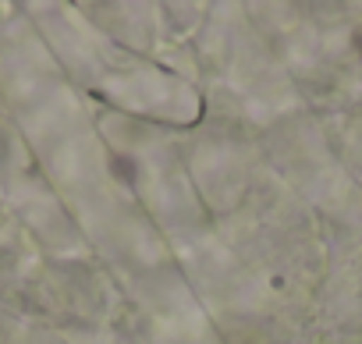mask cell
I'll list each match as a JSON object with an SVG mask.
<instances>
[{
	"mask_svg": "<svg viewBox=\"0 0 362 344\" xmlns=\"http://www.w3.org/2000/svg\"><path fill=\"white\" fill-rule=\"evenodd\" d=\"M114 174L124 182V185H135V160L132 156H114Z\"/></svg>",
	"mask_w": 362,
	"mask_h": 344,
	"instance_id": "1",
	"label": "cell"
},
{
	"mask_svg": "<svg viewBox=\"0 0 362 344\" xmlns=\"http://www.w3.org/2000/svg\"><path fill=\"white\" fill-rule=\"evenodd\" d=\"M355 43H358V50H362V32H358V36H355Z\"/></svg>",
	"mask_w": 362,
	"mask_h": 344,
	"instance_id": "2",
	"label": "cell"
}]
</instances>
